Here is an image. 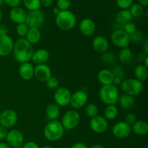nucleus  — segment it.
Returning a JSON list of instances; mask_svg holds the SVG:
<instances>
[{"label": "nucleus", "instance_id": "23", "mask_svg": "<svg viewBox=\"0 0 148 148\" xmlns=\"http://www.w3.org/2000/svg\"><path fill=\"white\" fill-rule=\"evenodd\" d=\"M41 37V33L39 28L36 27H29L25 36V39L30 43L33 45L38 43Z\"/></svg>", "mask_w": 148, "mask_h": 148}, {"label": "nucleus", "instance_id": "39", "mask_svg": "<svg viewBox=\"0 0 148 148\" xmlns=\"http://www.w3.org/2000/svg\"><path fill=\"white\" fill-rule=\"evenodd\" d=\"M113 75H114V77H119L121 79H122L123 76H124V70H123L122 68L120 66L118 65H116L113 67V69L111 70Z\"/></svg>", "mask_w": 148, "mask_h": 148}, {"label": "nucleus", "instance_id": "32", "mask_svg": "<svg viewBox=\"0 0 148 148\" xmlns=\"http://www.w3.org/2000/svg\"><path fill=\"white\" fill-rule=\"evenodd\" d=\"M23 4L25 8L29 11L39 10L41 6L40 0H23Z\"/></svg>", "mask_w": 148, "mask_h": 148}, {"label": "nucleus", "instance_id": "43", "mask_svg": "<svg viewBox=\"0 0 148 148\" xmlns=\"http://www.w3.org/2000/svg\"><path fill=\"white\" fill-rule=\"evenodd\" d=\"M4 2L7 4L9 7L12 8H14L20 5L21 0H4Z\"/></svg>", "mask_w": 148, "mask_h": 148}, {"label": "nucleus", "instance_id": "14", "mask_svg": "<svg viewBox=\"0 0 148 148\" xmlns=\"http://www.w3.org/2000/svg\"><path fill=\"white\" fill-rule=\"evenodd\" d=\"M6 141L10 147H17L23 144L24 141V136L20 130H12L7 133Z\"/></svg>", "mask_w": 148, "mask_h": 148}, {"label": "nucleus", "instance_id": "48", "mask_svg": "<svg viewBox=\"0 0 148 148\" xmlns=\"http://www.w3.org/2000/svg\"><path fill=\"white\" fill-rule=\"evenodd\" d=\"M70 148H88V146L83 143H76Z\"/></svg>", "mask_w": 148, "mask_h": 148}, {"label": "nucleus", "instance_id": "56", "mask_svg": "<svg viewBox=\"0 0 148 148\" xmlns=\"http://www.w3.org/2000/svg\"><path fill=\"white\" fill-rule=\"evenodd\" d=\"M3 3H4V0H0V7L2 5Z\"/></svg>", "mask_w": 148, "mask_h": 148}, {"label": "nucleus", "instance_id": "53", "mask_svg": "<svg viewBox=\"0 0 148 148\" xmlns=\"http://www.w3.org/2000/svg\"><path fill=\"white\" fill-rule=\"evenodd\" d=\"M60 12H61V10H59V9L58 8V7H55V8L53 9V14H54L56 16L57 15V14H59V13Z\"/></svg>", "mask_w": 148, "mask_h": 148}, {"label": "nucleus", "instance_id": "6", "mask_svg": "<svg viewBox=\"0 0 148 148\" xmlns=\"http://www.w3.org/2000/svg\"><path fill=\"white\" fill-rule=\"evenodd\" d=\"M80 119V114L77 110H69L63 115L61 123L64 130H72L79 125Z\"/></svg>", "mask_w": 148, "mask_h": 148}, {"label": "nucleus", "instance_id": "13", "mask_svg": "<svg viewBox=\"0 0 148 148\" xmlns=\"http://www.w3.org/2000/svg\"><path fill=\"white\" fill-rule=\"evenodd\" d=\"M90 127L94 132L102 134L108 130V123L103 116L98 115L91 119L90 121Z\"/></svg>", "mask_w": 148, "mask_h": 148}, {"label": "nucleus", "instance_id": "7", "mask_svg": "<svg viewBox=\"0 0 148 148\" xmlns=\"http://www.w3.org/2000/svg\"><path fill=\"white\" fill-rule=\"evenodd\" d=\"M45 21L44 13L40 10L29 11L27 13L25 24L28 27H36L39 28Z\"/></svg>", "mask_w": 148, "mask_h": 148}, {"label": "nucleus", "instance_id": "15", "mask_svg": "<svg viewBox=\"0 0 148 148\" xmlns=\"http://www.w3.org/2000/svg\"><path fill=\"white\" fill-rule=\"evenodd\" d=\"M34 77L40 82H46L51 77V69L46 64L36 65L34 67Z\"/></svg>", "mask_w": 148, "mask_h": 148}, {"label": "nucleus", "instance_id": "33", "mask_svg": "<svg viewBox=\"0 0 148 148\" xmlns=\"http://www.w3.org/2000/svg\"><path fill=\"white\" fill-rule=\"evenodd\" d=\"M85 114H86L87 116L90 119L96 116L98 114V106L94 103L88 104L85 107Z\"/></svg>", "mask_w": 148, "mask_h": 148}, {"label": "nucleus", "instance_id": "1", "mask_svg": "<svg viewBox=\"0 0 148 148\" xmlns=\"http://www.w3.org/2000/svg\"><path fill=\"white\" fill-rule=\"evenodd\" d=\"M12 52L14 59L22 64L29 62L31 60L34 50L33 45L30 44L25 38H20L14 42Z\"/></svg>", "mask_w": 148, "mask_h": 148}, {"label": "nucleus", "instance_id": "20", "mask_svg": "<svg viewBox=\"0 0 148 148\" xmlns=\"http://www.w3.org/2000/svg\"><path fill=\"white\" fill-rule=\"evenodd\" d=\"M50 58V53L46 49H40L34 51L31 57L32 62L36 65L43 64L49 61Z\"/></svg>", "mask_w": 148, "mask_h": 148}, {"label": "nucleus", "instance_id": "57", "mask_svg": "<svg viewBox=\"0 0 148 148\" xmlns=\"http://www.w3.org/2000/svg\"><path fill=\"white\" fill-rule=\"evenodd\" d=\"M42 148H53V147H50V146H44V147H43Z\"/></svg>", "mask_w": 148, "mask_h": 148}, {"label": "nucleus", "instance_id": "17", "mask_svg": "<svg viewBox=\"0 0 148 148\" xmlns=\"http://www.w3.org/2000/svg\"><path fill=\"white\" fill-rule=\"evenodd\" d=\"M79 29L80 33L85 36H90L96 30V25L90 18H85L79 23Z\"/></svg>", "mask_w": 148, "mask_h": 148}, {"label": "nucleus", "instance_id": "58", "mask_svg": "<svg viewBox=\"0 0 148 148\" xmlns=\"http://www.w3.org/2000/svg\"><path fill=\"white\" fill-rule=\"evenodd\" d=\"M0 114H1V111H0Z\"/></svg>", "mask_w": 148, "mask_h": 148}, {"label": "nucleus", "instance_id": "11", "mask_svg": "<svg viewBox=\"0 0 148 148\" xmlns=\"http://www.w3.org/2000/svg\"><path fill=\"white\" fill-rule=\"evenodd\" d=\"M88 101V95L85 91L79 90L72 94L69 105L75 110L79 109L85 106Z\"/></svg>", "mask_w": 148, "mask_h": 148}, {"label": "nucleus", "instance_id": "28", "mask_svg": "<svg viewBox=\"0 0 148 148\" xmlns=\"http://www.w3.org/2000/svg\"><path fill=\"white\" fill-rule=\"evenodd\" d=\"M134 76L136 79L143 82L148 77V69L144 64H139L134 69Z\"/></svg>", "mask_w": 148, "mask_h": 148}, {"label": "nucleus", "instance_id": "25", "mask_svg": "<svg viewBox=\"0 0 148 148\" xmlns=\"http://www.w3.org/2000/svg\"><path fill=\"white\" fill-rule=\"evenodd\" d=\"M132 130L134 134L140 136H144L148 133V124L144 121H137L132 127Z\"/></svg>", "mask_w": 148, "mask_h": 148}, {"label": "nucleus", "instance_id": "29", "mask_svg": "<svg viewBox=\"0 0 148 148\" xmlns=\"http://www.w3.org/2000/svg\"><path fill=\"white\" fill-rule=\"evenodd\" d=\"M119 111L116 105H108L104 111V118L106 120H114L117 117Z\"/></svg>", "mask_w": 148, "mask_h": 148}, {"label": "nucleus", "instance_id": "16", "mask_svg": "<svg viewBox=\"0 0 148 148\" xmlns=\"http://www.w3.org/2000/svg\"><path fill=\"white\" fill-rule=\"evenodd\" d=\"M14 40L10 36H0V56H7L12 52Z\"/></svg>", "mask_w": 148, "mask_h": 148}, {"label": "nucleus", "instance_id": "47", "mask_svg": "<svg viewBox=\"0 0 148 148\" xmlns=\"http://www.w3.org/2000/svg\"><path fill=\"white\" fill-rule=\"evenodd\" d=\"M8 35V28L4 25H0V36Z\"/></svg>", "mask_w": 148, "mask_h": 148}, {"label": "nucleus", "instance_id": "42", "mask_svg": "<svg viewBox=\"0 0 148 148\" xmlns=\"http://www.w3.org/2000/svg\"><path fill=\"white\" fill-rule=\"evenodd\" d=\"M137 121V116H136L135 114H133V113H129V114H127V116H126L125 121H125L127 124H128L129 125L131 126L133 125Z\"/></svg>", "mask_w": 148, "mask_h": 148}, {"label": "nucleus", "instance_id": "31", "mask_svg": "<svg viewBox=\"0 0 148 148\" xmlns=\"http://www.w3.org/2000/svg\"><path fill=\"white\" fill-rule=\"evenodd\" d=\"M129 11L132 17H140L144 14V7L139 4H134L130 7Z\"/></svg>", "mask_w": 148, "mask_h": 148}, {"label": "nucleus", "instance_id": "36", "mask_svg": "<svg viewBox=\"0 0 148 148\" xmlns=\"http://www.w3.org/2000/svg\"><path fill=\"white\" fill-rule=\"evenodd\" d=\"M123 27H124V28H123V30H124L126 33H127L129 36H130V35H132V33H134V32L137 30V25H136L134 23H132L131 21L126 23L125 25H123Z\"/></svg>", "mask_w": 148, "mask_h": 148}, {"label": "nucleus", "instance_id": "26", "mask_svg": "<svg viewBox=\"0 0 148 148\" xmlns=\"http://www.w3.org/2000/svg\"><path fill=\"white\" fill-rule=\"evenodd\" d=\"M118 102L119 103V106L124 110H130L133 108L134 105V99L132 96L130 95H121L119 98Z\"/></svg>", "mask_w": 148, "mask_h": 148}, {"label": "nucleus", "instance_id": "37", "mask_svg": "<svg viewBox=\"0 0 148 148\" xmlns=\"http://www.w3.org/2000/svg\"><path fill=\"white\" fill-rule=\"evenodd\" d=\"M71 0H57L56 1V5L58 8L61 10H68L71 6Z\"/></svg>", "mask_w": 148, "mask_h": 148}, {"label": "nucleus", "instance_id": "21", "mask_svg": "<svg viewBox=\"0 0 148 148\" xmlns=\"http://www.w3.org/2000/svg\"><path fill=\"white\" fill-rule=\"evenodd\" d=\"M19 75L24 80H30L34 77V66L31 63H22L19 66Z\"/></svg>", "mask_w": 148, "mask_h": 148}, {"label": "nucleus", "instance_id": "19", "mask_svg": "<svg viewBox=\"0 0 148 148\" xmlns=\"http://www.w3.org/2000/svg\"><path fill=\"white\" fill-rule=\"evenodd\" d=\"M92 47L96 52L103 53L108 51L109 43L108 39L102 36H98L92 40Z\"/></svg>", "mask_w": 148, "mask_h": 148}, {"label": "nucleus", "instance_id": "52", "mask_svg": "<svg viewBox=\"0 0 148 148\" xmlns=\"http://www.w3.org/2000/svg\"><path fill=\"white\" fill-rule=\"evenodd\" d=\"M0 148H11V147H10L7 143H0Z\"/></svg>", "mask_w": 148, "mask_h": 148}, {"label": "nucleus", "instance_id": "22", "mask_svg": "<svg viewBox=\"0 0 148 148\" xmlns=\"http://www.w3.org/2000/svg\"><path fill=\"white\" fill-rule=\"evenodd\" d=\"M114 79V76L111 70H110V69H101L98 74V80L103 86L113 84Z\"/></svg>", "mask_w": 148, "mask_h": 148}, {"label": "nucleus", "instance_id": "12", "mask_svg": "<svg viewBox=\"0 0 148 148\" xmlns=\"http://www.w3.org/2000/svg\"><path fill=\"white\" fill-rule=\"evenodd\" d=\"M132 127L125 121H119L116 123L112 128V133L116 138L125 139L130 135Z\"/></svg>", "mask_w": 148, "mask_h": 148}, {"label": "nucleus", "instance_id": "8", "mask_svg": "<svg viewBox=\"0 0 148 148\" xmlns=\"http://www.w3.org/2000/svg\"><path fill=\"white\" fill-rule=\"evenodd\" d=\"M71 95L72 94L69 89L64 87H59L57 89L55 90L53 94L55 103L62 107H65L69 105Z\"/></svg>", "mask_w": 148, "mask_h": 148}, {"label": "nucleus", "instance_id": "44", "mask_svg": "<svg viewBox=\"0 0 148 148\" xmlns=\"http://www.w3.org/2000/svg\"><path fill=\"white\" fill-rule=\"evenodd\" d=\"M7 133H8V131H7V129L0 126V141L4 140V139H6Z\"/></svg>", "mask_w": 148, "mask_h": 148}, {"label": "nucleus", "instance_id": "45", "mask_svg": "<svg viewBox=\"0 0 148 148\" xmlns=\"http://www.w3.org/2000/svg\"><path fill=\"white\" fill-rule=\"evenodd\" d=\"M55 0H40V4L44 7H50L54 3Z\"/></svg>", "mask_w": 148, "mask_h": 148}, {"label": "nucleus", "instance_id": "50", "mask_svg": "<svg viewBox=\"0 0 148 148\" xmlns=\"http://www.w3.org/2000/svg\"><path fill=\"white\" fill-rule=\"evenodd\" d=\"M139 4H140L141 6L144 7H147L148 5V0H138Z\"/></svg>", "mask_w": 148, "mask_h": 148}, {"label": "nucleus", "instance_id": "30", "mask_svg": "<svg viewBox=\"0 0 148 148\" xmlns=\"http://www.w3.org/2000/svg\"><path fill=\"white\" fill-rule=\"evenodd\" d=\"M132 58V53L129 48L121 49L119 53V59L120 62L123 64H127L131 61Z\"/></svg>", "mask_w": 148, "mask_h": 148}, {"label": "nucleus", "instance_id": "38", "mask_svg": "<svg viewBox=\"0 0 148 148\" xmlns=\"http://www.w3.org/2000/svg\"><path fill=\"white\" fill-rule=\"evenodd\" d=\"M116 4L121 10H128L133 4L134 0H116Z\"/></svg>", "mask_w": 148, "mask_h": 148}, {"label": "nucleus", "instance_id": "55", "mask_svg": "<svg viewBox=\"0 0 148 148\" xmlns=\"http://www.w3.org/2000/svg\"><path fill=\"white\" fill-rule=\"evenodd\" d=\"M2 17H3L2 12H1V10H0V23H1V20H2Z\"/></svg>", "mask_w": 148, "mask_h": 148}, {"label": "nucleus", "instance_id": "46", "mask_svg": "<svg viewBox=\"0 0 148 148\" xmlns=\"http://www.w3.org/2000/svg\"><path fill=\"white\" fill-rule=\"evenodd\" d=\"M23 148H40L39 147L38 145L36 143L33 141H30L26 143L25 144L23 145Z\"/></svg>", "mask_w": 148, "mask_h": 148}, {"label": "nucleus", "instance_id": "49", "mask_svg": "<svg viewBox=\"0 0 148 148\" xmlns=\"http://www.w3.org/2000/svg\"><path fill=\"white\" fill-rule=\"evenodd\" d=\"M121 82H122V79L119 77H114V82H113V85H114L115 86L119 85H121Z\"/></svg>", "mask_w": 148, "mask_h": 148}, {"label": "nucleus", "instance_id": "35", "mask_svg": "<svg viewBox=\"0 0 148 148\" xmlns=\"http://www.w3.org/2000/svg\"><path fill=\"white\" fill-rule=\"evenodd\" d=\"M46 86L48 88L51 90H56L59 86V81L55 77H51L47 81H46Z\"/></svg>", "mask_w": 148, "mask_h": 148}, {"label": "nucleus", "instance_id": "9", "mask_svg": "<svg viewBox=\"0 0 148 148\" xmlns=\"http://www.w3.org/2000/svg\"><path fill=\"white\" fill-rule=\"evenodd\" d=\"M17 114L12 109H6L0 114V124L5 129H11L17 124Z\"/></svg>", "mask_w": 148, "mask_h": 148}, {"label": "nucleus", "instance_id": "18", "mask_svg": "<svg viewBox=\"0 0 148 148\" xmlns=\"http://www.w3.org/2000/svg\"><path fill=\"white\" fill-rule=\"evenodd\" d=\"M10 20L17 25L25 23L27 13L23 8L17 7L14 8H12V10H10Z\"/></svg>", "mask_w": 148, "mask_h": 148}, {"label": "nucleus", "instance_id": "5", "mask_svg": "<svg viewBox=\"0 0 148 148\" xmlns=\"http://www.w3.org/2000/svg\"><path fill=\"white\" fill-rule=\"evenodd\" d=\"M121 90L126 95L136 96L140 95L143 90V82L136 78H129L122 80L121 83Z\"/></svg>", "mask_w": 148, "mask_h": 148}, {"label": "nucleus", "instance_id": "2", "mask_svg": "<svg viewBox=\"0 0 148 148\" xmlns=\"http://www.w3.org/2000/svg\"><path fill=\"white\" fill-rule=\"evenodd\" d=\"M64 130L61 121L58 120H52L46 125L43 134L46 140L51 142H56L62 138L64 134Z\"/></svg>", "mask_w": 148, "mask_h": 148}, {"label": "nucleus", "instance_id": "27", "mask_svg": "<svg viewBox=\"0 0 148 148\" xmlns=\"http://www.w3.org/2000/svg\"><path fill=\"white\" fill-rule=\"evenodd\" d=\"M132 17L131 13L129 11V10H121V11L118 12L116 14L115 20L118 24L119 25H125L126 23L131 21Z\"/></svg>", "mask_w": 148, "mask_h": 148}, {"label": "nucleus", "instance_id": "51", "mask_svg": "<svg viewBox=\"0 0 148 148\" xmlns=\"http://www.w3.org/2000/svg\"><path fill=\"white\" fill-rule=\"evenodd\" d=\"M143 49H144V51L146 55L148 54V43H147V40L146 39L144 43V48H143Z\"/></svg>", "mask_w": 148, "mask_h": 148}, {"label": "nucleus", "instance_id": "41", "mask_svg": "<svg viewBox=\"0 0 148 148\" xmlns=\"http://www.w3.org/2000/svg\"><path fill=\"white\" fill-rule=\"evenodd\" d=\"M130 41L140 42L143 38V33L140 30H136L134 33L130 36Z\"/></svg>", "mask_w": 148, "mask_h": 148}, {"label": "nucleus", "instance_id": "10", "mask_svg": "<svg viewBox=\"0 0 148 148\" xmlns=\"http://www.w3.org/2000/svg\"><path fill=\"white\" fill-rule=\"evenodd\" d=\"M111 42L116 47L121 48V49L128 48L130 43V36L121 29L115 30L111 34Z\"/></svg>", "mask_w": 148, "mask_h": 148}, {"label": "nucleus", "instance_id": "40", "mask_svg": "<svg viewBox=\"0 0 148 148\" xmlns=\"http://www.w3.org/2000/svg\"><path fill=\"white\" fill-rule=\"evenodd\" d=\"M103 56H101V59H102V61L103 62H105V63L106 64H111L113 63V62L114 61V59H115V56H114V55H113L111 53H109V52H108L107 53L106 52H105V53H102Z\"/></svg>", "mask_w": 148, "mask_h": 148}, {"label": "nucleus", "instance_id": "3", "mask_svg": "<svg viewBox=\"0 0 148 148\" xmlns=\"http://www.w3.org/2000/svg\"><path fill=\"white\" fill-rule=\"evenodd\" d=\"M77 23V17L70 10L61 11L56 16V24L62 30L68 31L73 28Z\"/></svg>", "mask_w": 148, "mask_h": 148}, {"label": "nucleus", "instance_id": "24", "mask_svg": "<svg viewBox=\"0 0 148 148\" xmlns=\"http://www.w3.org/2000/svg\"><path fill=\"white\" fill-rule=\"evenodd\" d=\"M61 114L60 108L55 103L49 104L46 108V115L49 120H56Z\"/></svg>", "mask_w": 148, "mask_h": 148}, {"label": "nucleus", "instance_id": "34", "mask_svg": "<svg viewBox=\"0 0 148 148\" xmlns=\"http://www.w3.org/2000/svg\"><path fill=\"white\" fill-rule=\"evenodd\" d=\"M28 28L29 27H27V25L25 23H21V24L17 25V26H16V32H17V34L20 38L25 37L27 30H28Z\"/></svg>", "mask_w": 148, "mask_h": 148}, {"label": "nucleus", "instance_id": "4", "mask_svg": "<svg viewBox=\"0 0 148 148\" xmlns=\"http://www.w3.org/2000/svg\"><path fill=\"white\" fill-rule=\"evenodd\" d=\"M99 97L106 105H116L119 98V92L117 87L113 84L103 85L99 91Z\"/></svg>", "mask_w": 148, "mask_h": 148}, {"label": "nucleus", "instance_id": "54", "mask_svg": "<svg viewBox=\"0 0 148 148\" xmlns=\"http://www.w3.org/2000/svg\"><path fill=\"white\" fill-rule=\"evenodd\" d=\"M90 148H104V147L100 144H95L91 146Z\"/></svg>", "mask_w": 148, "mask_h": 148}]
</instances>
